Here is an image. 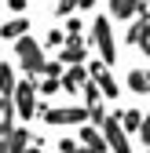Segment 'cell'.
<instances>
[{
  "label": "cell",
  "instance_id": "1",
  "mask_svg": "<svg viewBox=\"0 0 150 153\" xmlns=\"http://www.w3.org/2000/svg\"><path fill=\"white\" fill-rule=\"evenodd\" d=\"M92 40L99 48V62H106V66L117 62V44H114V29H110V15L92 18Z\"/></svg>",
  "mask_w": 150,
  "mask_h": 153
},
{
  "label": "cell",
  "instance_id": "2",
  "mask_svg": "<svg viewBox=\"0 0 150 153\" xmlns=\"http://www.w3.org/2000/svg\"><path fill=\"white\" fill-rule=\"evenodd\" d=\"M15 59L22 62V69L29 73V76H37V73H44V48L33 40L29 33H22V36H15Z\"/></svg>",
  "mask_w": 150,
  "mask_h": 153
},
{
  "label": "cell",
  "instance_id": "3",
  "mask_svg": "<svg viewBox=\"0 0 150 153\" xmlns=\"http://www.w3.org/2000/svg\"><path fill=\"white\" fill-rule=\"evenodd\" d=\"M11 106H15V113H18L22 120L37 117V84H33V76H29V73H26V80H15Z\"/></svg>",
  "mask_w": 150,
  "mask_h": 153
},
{
  "label": "cell",
  "instance_id": "4",
  "mask_svg": "<svg viewBox=\"0 0 150 153\" xmlns=\"http://www.w3.org/2000/svg\"><path fill=\"white\" fill-rule=\"evenodd\" d=\"M37 113H40V120L51 124V128H62V124H84L88 120V106H66V109H48V106H37Z\"/></svg>",
  "mask_w": 150,
  "mask_h": 153
},
{
  "label": "cell",
  "instance_id": "5",
  "mask_svg": "<svg viewBox=\"0 0 150 153\" xmlns=\"http://www.w3.org/2000/svg\"><path fill=\"white\" fill-rule=\"evenodd\" d=\"M103 139H106V153H132V146H128V131L117 124V117H106L99 124Z\"/></svg>",
  "mask_w": 150,
  "mask_h": 153
},
{
  "label": "cell",
  "instance_id": "6",
  "mask_svg": "<svg viewBox=\"0 0 150 153\" xmlns=\"http://www.w3.org/2000/svg\"><path fill=\"white\" fill-rule=\"evenodd\" d=\"M88 76H92V80H95V88L103 91V99H117V95H121V88H117L114 76H110V66H106V62L88 66Z\"/></svg>",
  "mask_w": 150,
  "mask_h": 153
},
{
  "label": "cell",
  "instance_id": "7",
  "mask_svg": "<svg viewBox=\"0 0 150 153\" xmlns=\"http://www.w3.org/2000/svg\"><path fill=\"white\" fill-rule=\"evenodd\" d=\"M81 149H88V153H106V139H103V131H99V124H92V120H84L81 124Z\"/></svg>",
  "mask_w": 150,
  "mask_h": 153
},
{
  "label": "cell",
  "instance_id": "8",
  "mask_svg": "<svg viewBox=\"0 0 150 153\" xmlns=\"http://www.w3.org/2000/svg\"><path fill=\"white\" fill-rule=\"evenodd\" d=\"M66 48L59 51V62L73 66V62H84V40H81V33H66Z\"/></svg>",
  "mask_w": 150,
  "mask_h": 153
},
{
  "label": "cell",
  "instance_id": "9",
  "mask_svg": "<svg viewBox=\"0 0 150 153\" xmlns=\"http://www.w3.org/2000/svg\"><path fill=\"white\" fill-rule=\"evenodd\" d=\"M88 80V69H84V62H73L66 73H59V88H66V91H81V84Z\"/></svg>",
  "mask_w": 150,
  "mask_h": 153
},
{
  "label": "cell",
  "instance_id": "10",
  "mask_svg": "<svg viewBox=\"0 0 150 153\" xmlns=\"http://www.w3.org/2000/svg\"><path fill=\"white\" fill-rule=\"evenodd\" d=\"M22 33H29L26 15H15L11 22H4V26H0V36H4V40H15V36H22Z\"/></svg>",
  "mask_w": 150,
  "mask_h": 153
},
{
  "label": "cell",
  "instance_id": "11",
  "mask_svg": "<svg viewBox=\"0 0 150 153\" xmlns=\"http://www.w3.org/2000/svg\"><path fill=\"white\" fill-rule=\"evenodd\" d=\"M128 40H132V44H139V48L150 55V22H136L132 29H128Z\"/></svg>",
  "mask_w": 150,
  "mask_h": 153
},
{
  "label": "cell",
  "instance_id": "12",
  "mask_svg": "<svg viewBox=\"0 0 150 153\" xmlns=\"http://www.w3.org/2000/svg\"><path fill=\"white\" fill-rule=\"evenodd\" d=\"M128 91L146 95V91H150V76H146L143 69H132V73H128Z\"/></svg>",
  "mask_w": 150,
  "mask_h": 153
},
{
  "label": "cell",
  "instance_id": "13",
  "mask_svg": "<svg viewBox=\"0 0 150 153\" xmlns=\"http://www.w3.org/2000/svg\"><path fill=\"white\" fill-rule=\"evenodd\" d=\"M11 91H15V73H11V66L0 62V99H11Z\"/></svg>",
  "mask_w": 150,
  "mask_h": 153
},
{
  "label": "cell",
  "instance_id": "14",
  "mask_svg": "<svg viewBox=\"0 0 150 153\" xmlns=\"http://www.w3.org/2000/svg\"><path fill=\"white\" fill-rule=\"evenodd\" d=\"M117 124L128 131V135H132V131H139V124H143V113H139V109H128L124 117H117Z\"/></svg>",
  "mask_w": 150,
  "mask_h": 153
},
{
  "label": "cell",
  "instance_id": "15",
  "mask_svg": "<svg viewBox=\"0 0 150 153\" xmlns=\"http://www.w3.org/2000/svg\"><path fill=\"white\" fill-rule=\"evenodd\" d=\"M110 11H114L117 18H128L136 11V0H110Z\"/></svg>",
  "mask_w": 150,
  "mask_h": 153
},
{
  "label": "cell",
  "instance_id": "16",
  "mask_svg": "<svg viewBox=\"0 0 150 153\" xmlns=\"http://www.w3.org/2000/svg\"><path fill=\"white\" fill-rule=\"evenodd\" d=\"M81 88H84V99H88V106H95V102H99V99H103V91H99V88H95V84H92V76H88V80H84V84H81Z\"/></svg>",
  "mask_w": 150,
  "mask_h": 153
},
{
  "label": "cell",
  "instance_id": "17",
  "mask_svg": "<svg viewBox=\"0 0 150 153\" xmlns=\"http://www.w3.org/2000/svg\"><path fill=\"white\" fill-rule=\"evenodd\" d=\"M77 7H81V0H59V4H55V15L66 18V15H73Z\"/></svg>",
  "mask_w": 150,
  "mask_h": 153
},
{
  "label": "cell",
  "instance_id": "18",
  "mask_svg": "<svg viewBox=\"0 0 150 153\" xmlns=\"http://www.w3.org/2000/svg\"><path fill=\"white\" fill-rule=\"evenodd\" d=\"M62 40H66V29H48V36H44V44H48V48L62 44Z\"/></svg>",
  "mask_w": 150,
  "mask_h": 153
},
{
  "label": "cell",
  "instance_id": "19",
  "mask_svg": "<svg viewBox=\"0 0 150 153\" xmlns=\"http://www.w3.org/2000/svg\"><path fill=\"white\" fill-rule=\"evenodd\" d=\"M37 91H40V95H55V91H62V88H59V76H48V80L37 88Z\"/></svg>",
  "mask_w": 150,
  "mask_h": 153
},
{
  "label": "cell",
  "instance_id": "20",
  "mask_svg": "<svg viewBox=\"0 0 150 153\" xmlns=\"http://www.w3.org/2000/svg\"><path fill=\"white\" fill-rule=\"evenodd\" d=\"M139 142H146V146H150V113H146L143 124H139Z\"/></svg>",
  "mask_w": 150,
  "mask_h": 153
},
{
  "label": "cell",
  "instance_id": "21",
  "mask_svg": "<svg viewBox=\"0 0 150 153\" xmlns=\"http://www.w3.org/2000/svg\"><path fill=\"white\" fill-rule=\"evenodd\" d=\"M73 149H81L77 139H59V153H73Z\"/></svg>",
  "mask_w": 150,
  "mask_h": 153
},
{
  "label": "cell",
  "instance_id": "22",
  "mask_svg": "<svg viewBox=\"0 0 150 153\" xmlns=\"http://www.w3.org/2000/svg\"><path fill=\"white\" fill-rule=\"evenodd\" d=\"M66 33H81V18L77 15H66Z\"/></svg>",
  "mask_w": 150,
  "mask_h": 153
},
{
  "label": "cell",
  "instance_id": "23",
  "mask_svg": "<svg viewBox=\"0 0 150 153\" xmlns=\"http://www.w3.org/2000/svg\"><path fill=\"white\" fill-rule=\"evenodd\" d=\"M8 7H11L15 15H26V0H8Z\"/></svg>",
  "mask_w": 150,
  "mask_h": 153
},
{
  "label": "cell",
  "instance_id": "24",
  "mask_svg": "<svg viewBox=\"0 0 150 153\" xmlns=\"http://www.w3.org/2000/svg\"><path fill=\"white\" fill-rule=\"evenodd\" d=\"M92 4H99V0H81V7H92Z\"/></svg>",
  "mask_w": 150,
  "mask_h": 153
},
{
  "label": "cell",
  "instance_id": "25",
  "mask_svg": "<svg viewBox=\"0 0 150 153\" xmlns=\"http://www.w3.org/2000/svg\"><path fill=\"white\" fill-rule=\"evenodd\" d=\"M146 76H150V73H146Z\"/></svg>",
  "mask_w": 150,
  "mask_h": 153
}]
</instances>
